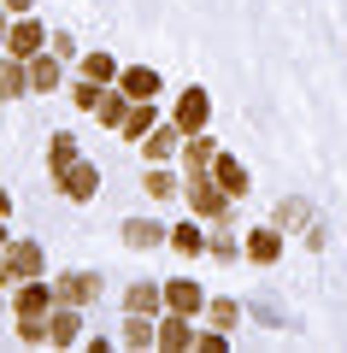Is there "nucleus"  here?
I'll return each instance as SVG.
<instances>
[{"label":"nucleus","instance_id":"f257e3e1","mask_svg":"<svg viewBox=\"0 0 347 353\" xmlns=\"http://www.w3.org/2000/svg\"><path fill=\"white\" fill-rule=\"evenodd\" d=\"M41 277V248L36 241H6V253H0V283H30Z\"/></svg>","mask_w":347,"mask_h":353},{"label":"nucleus","instance_id":"f03ea898","mask_svg":"<svg viewBox=\"0 0 347 353\" xmlns=\"http://www.w3.org/2000/svg\"><path fill=\"white\" fill-rule=\"evenodd\" d=\"M224 183L218 176H206V171H188V206H195L200 218H224Z\"/></svg>","mask_w":347,"mask_h":353},{"label":"nucleus","instance_id":"7ed1b4c3","mask_svg":"<svg viewBox=\"0 0 347 353\" xmlns=\"http://www.w3.org/2000/svg\"><path fill=\"white\" fill-rule=\"evenodd\" d=\"M53 289H59L65 306H88V301H100V277H88V271H71V277H59Z\"/></svg>","mask_w":347,"mask_h":353},{"label":"nucleus","instance_id":"20e7f679","mask_svg":"<svg viewBox=\"0 0 347 353\" xmlns=\"http://www.w3.org/2000/svg\"><path fill=\"white\" fill-rule=\"evenodd\" d=\"M206 112H212V101H206V88H188L183 101H177V130H183V136H195V130L206 124Z\"/></svg>","mask_w":347,"mask_h":353},{"label":"nucleus","instance_id":"39448f33","mask_svg":"<svg viewBox=\"0 0 347 353\" xmlns=\"http://www.w3.org/2000/svg\"><path fill=\"white\" fill-rule=\"evenodd\" d=\"M59 189L71 194V201H95V194H100V171H95V165H83V159H77L71 171L59 176Z\"/></svg>","mask_w":347,"mask_h":353},{"label":"nucleus","instance_id":"423d86ee","mask_svg":"<svg viewBox=\"0 0 347 353\" xmlns=\"http://www.w3.org/2000/svg\"><path fill=\"white\" fill-rule=\"evenodd\" d=\"M6 48H12V59H36V53L48 48V36H41L36 18H18V24H12V41H6Z\"/></svg>","mask_w":347,"mask_h":353},{"label":"nucleus","instance_id":"0eeeda50","mask_svg":"<svg viewBox=\"0 0 347 353\" xmlns=\"http://www.w3.org/2000/svg\"><path fill=\"white\" fill-rule=\"evenodd\" d=\"M53 294H59V289H48L41 277L18 283V318H36V312H48V306H53Z\"/></svg>","mask_w":347,"mask_h":353},{"label":"nucleus","instance_id":"6e6552de","mask_svg":"<svg viewBox=\"0 0 347 353\" xmlns=\"http://www.w3.org/2000/svg\"><path fill=\"white\" fill-rule=\"evenodd\" d=\"M77 324H83V318H77V306H65V301H59V312H48V341H53V347H71V341L83 336Z\"/></svg>","mask_w":347,"mask_h":353},{"label":"nucleus","instance_id":"1a4fd4ad","mask_svg":"<svg viewBox=\"0 0 347 353\" xmlns=\"http://www.w3.org/2000/svg\"><path fill=\"white\" fill-rule=\"evenodd\" d=\"M165 306H171V312H183V318H195V312H200V283H188V277L165 283Z\"/></svg>","mask_w":347,"mask_h":353},{"label":"nucleus","instance_id":"9d476101","mask_svg":"<svg viewBox=\"0 0 347 353\" xmlns=\"http://www.w3.org/2000/svg\"><path fill=\"white\" fill-rule=\"evenodd\" d=\"M118 88H124L130 101H153V94H159V77H153L148 65H136V71H118Z\"/></svg>","mask_w":347,"mask_h":353},{"label":"nucleus","instance_id":"9b49d317","mask_svg":"<svg viewBox=\"0 0 347 353\" xmlns=\"http://www.w3.org/2000/svg\"><path fill=\"white\" fill-rule=\"evenodd\" d=\"M124 241H130V248H159V241H171V236H165V224H153V218H130Z\"/></svg>","mask_w":347,"mask_h":353},{"label":"nucleus","instance_id":"f8f14e48","mask_svg":"<svg viewBox=\"0 0 347 353\" xmlns=\"http://www.w3.org/2000/svg\"><path fill=\"white\" fill-rule=\"evenodd\" d=\"M212 176L224 183V194H248V171H241L230 153H218V159H212Z\"/></svg>","mask_w":347,"mask_h":353},{"label":"nucleus","instance_id":"ddd939ff","mask_svg":"<svg viewBox=\"0 0 347 353\" xmlns=\"http://www.w3.org/2000/svg\"><path fill=\"white\" fill-rule=\"evenodd\" d=\"M71 165H77V141H71V136H53V141H48V171H53V183H59Z\"/></svg>","mask_w":347,"mask_h":353},{"label":"nucleus","instance_id":"4468645a","mask_svg":"<svg viewBox=\"0 0 347 353\" xmlns=\"http://www.w3.org/2000/svg\"><path fill=\"white\" fill-rule=\"evenodd\" d=\"M30 88H59V53H36L30 59Z\"/></svg>","mask_w":347,"mask_h":353},{"label":"nucleus","instance_id":"2eb2a0df","mask_svg":"<svg viewBox=\"0 0 347 353\" xmlns=\"http://www.w3.org/2000/svg\"><path fill=\"white\" fill-rule=\"evenodd\" d=\"M183 148V130L165 124V130H148V159H171V153Z\"/></svg>","mask_w":347,"mask_h":353},{"label":"nucleus","instance_id":"dca6fc26","mask_svg":"<svg viewBox=\"0 0 347 353\" xmlns=\"http://www.w3.org/2000/svg\"><path fill=\"white\" fill-rule=\"evenodd\" d=\"M124 306H130V312H159V306H165V289H153V283H136V289H130L124 294Z\"/></svg>","mask_w":347,"mask_h":353},{"label":"nucleus","instance_id":"f3484780","mask_svg":"<svg viewBox=\"0 0 347 353\" xmlns=\"http://www.w3.org/2000/svg\"><path fill=\"white\" fill-rule=\"evenodd\" d=\"M124 347H159V330L148 324V312H130V330H124Z\"/></svg>","mask_w":347,"mask_h":353},{"label":"nucleus","instance_id":"a211bd4d","mask_svg":"<svg viewBox=\"0 0 347 353\" xmlns=\"http://www.w3.org/2000/svg\"><path fill=\"white\" fill-rule=\"evenodd\" d=\"M159 347H195V330H188V318H183V312H171V318H165Z\"/></svg>","mask_w":347,"mask_h":353},{"label":"nucleus","instance_id":"6ab92c4d","mask_svg":"<svg viewBox=\"0 0 347 353\" xmlns=\"http://www.w3.org/2000/svg\"><path fill=\"white\" fill-rule=\"evenodd\" d=\"M183 159H188V171H206V165L218 159V148H212V141H206V136H200V130H195V136L183 141Z\"/></svg>","mask_w":347,"mask_h":353},{"label":"nucleus","instance_id":"aec40b11","mask_svg":"<svg viewBox=\"0 0 347 353\" xmlns=\"http://www.w3.org/2000/svg\"><path fill=\"white\" fill-rule=\"evenodd\" d=\"M248 253H253L259 265H271L277 253H283V236H277V230H253V236H248Z\"/></svg>","mask_w":347,"mask_h":353},{"label":"nucleus","instance_id":"412c9836","mask_svg":"<svg viewBox=\"0 0 347 353\" xmlns=\"http://www.w3.org/2000/svg\"><path fill=\"white\" fill-rule=\"evenodd\" d=\"M0 94H30V71L18 59H0Z\"/></svg>","mask_w":347,"mask_h":353},{"label":"nucleus","instance_id":"4be33fe9","mask_svg":"<svg viewBox=\"0 0 347 353\" xmlns=\"http://www.w3.org/2000/svg\"><path fill=\"white\" fill-rule=\"evenodd\" d=\"M118 130H124V136H148V130H153V101H136V106L124 112V124H118Z\"/></svg>","mask_w":347,"mask_h":353},{"label":"nucleus","instance_id":"5701e85b","mask_svg":"<svg viewBox=\"0 0 347 353\" xmlns=\"http://www.w3.org/2000/svg\"><path fill=\"white\" fill-rule=\"evenodd\" d=\"M95 112H100V124H112V130H118L130 106H124V94H100V106H95Z\"/></svg>","mask_w":347,"mask_h":353},{"label":"nucleus","instance_id":"b1692460","mask_svg":"<svg viewBox=\"0 0 347 353\" xmlns=\"http://www.w3.org/2000/svg\"><path fill=\"white\" fill-rule=\"evenodd\" d=\"M83 77H95V83H112V77H118V65H112L106 53H88V59H83Z\"/></svg>","mask_w":347,"mask_h":353},{"label":"nucleus","instance_id":"393cba45","mask_svg":"<svg viewBox=\"0 0 347 353\" xmlns=\"http://www.w3.org/2000/svg\"><path fill=\"white\" fill-rule=\"evenodd\" d=\"M171 248L177 253H200V248H206V236H200L195 224H183V230H171Z\"/></svg>","mask_w":347,"mask_h":353},{"label":"nucleus","instance_id":"a878e982","mask_svg":"<svg viewBox=\"0 0 347 353\" xmlns=\"http://www.w3.org/2000/svg\"><path fill=\"white\" fill-rule=\"evenodd\" d=\"M236 318H241V306H236V301H212V324H218V330H230Z\"/></svg>","mask_w":347,"mask_h":353},{"label":"nucleus","instance_id":"bb28decb","mask_svg":"<svg viewBox=\"0 0 347 353\" xmlns=\"http://www.w3.org/2000/svg\"><path fill=\"white\" fill-rule=\"evenodd\" d=\"M148 194H159V201H165V194H177V176H165V171H148Z\"/></svg>","mask_w":347,"mask_h":353},{"label":"nucleus","instance_id":"cd10ccee","mask_svg":"<svg viewBox=\"0 0 347 353\" xmlns=\"http://www.w3.org/2000/svg\"><path fill=\"white\" fill-rule=\"evenodd\" d=\"M0 6H6V12H18V18H24L30 6H36V0H0Z\"/></svg>","mask_w":347,"mask_h":353},{"label":"nucleus","instance_id":"c85d7f7f","mask_svg":"<svg viewBox=\"0 0 347 353\" xmlns=\"http://www.w3.org/2000/svg\"><path fill=\"white\" fill-rule=\"evenodd\" d=\"M6 212H12V201H6V194H0V218H6Z\"/></svg>","mask_w":347,"mask_h":353},{"label":"nucleus","instance_id":"c756f323","mask_svg":"<svg viewBox=\"0 0 347 353\" xmlns=\"http://www.w3.org/2000/svg\"><path fill=\"white\" fill-rule=\"evenodd\" d=\"M0 248H6V218H0Z\"/></svg>","mask_w":347,"mask_h":353},{"label":"nucleus","instance_id":"7c9ffc66","mask_svg":"<svg viewBox=\"0 0 347 353\" xmlns=\"http://www.w3.org/2000/svg\"><path fill=\"white\" fill-rule=\"evenodd\" d=\"M0 30H6V6H0Z\"/></svg>","mask_w":347,"mask_h":353}]
</instances>
